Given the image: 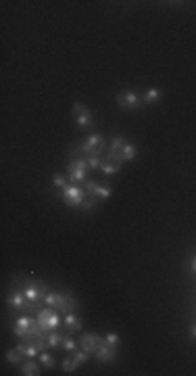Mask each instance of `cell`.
Listing matches in <instances>:
<instances>
[{
	"label": "cell",
	"mask_w": 196,
	"mask_h": 376,
	"mask_svg": "<svg viewBox=\"0 0 196 376\" xmlns=\"http://www.w3.org/2000/svg\"><path fill=\"white\" fill-rule=\"evenodd\" d=\"M23 293H25L29 305L34 307L36 311H40V305L44 303V297H46V285H44V282H40V280H25Z\"/></svg>",
	"instance_id": "cell-1"
},
{
	"label": "cell",
	"mask_w": 196,
	"mask_h": 376,
	"mask_svg": "<svg viewBox=\"0 0 196 376\" xmlns=\"http://www.w3.org/2000/svg\"><path fill=\"white\" fill-rule=\"evenodd\" d=\"M44 305L46 307H52V309H58L63 313H69V311H75V299L73 295H61V293H46L44 297Z\"/></svg>",
	"instance_id": "cell-2"
},
{
	"label": "cell",
	"mask_w": 196,
	"mask_h": 376,
	"mask_svg": "<svg viewBox=\"0 0 196 376\" xmlns=\"http://www.w3.org/2000/svg\"><path fill=\"white\" fill-rule=\"evenodd\" d=\"M36 318L40 322V326L50 332V330H58V326L63 324V318L58 316V309H52V307H44L36 313Z\"/></svg>",
	"instance_id": "cell-3"
},
{
	"label": "cell",
	"mask_w": 196,
	"mask_h": 376,
	"mask_svg": "<svg viewBox=\"0 0 196 376\" xmlns=\"http://www.w3.org/2000/svg\"><path fill=\"white\" fill-rule=\"evenodd\" d=\"M107 142H105V136L103 134H90L82 144H80V151L88 157H101V153L105 151Z\"/></svg>",
	"instance_id": "cell-4"
},
{
	"label": "cell",
	"mask_w": 196,
	"mask_h": 376,
	"mask_svg": "<svg viewBox=\"0 0 196 376\" xmlns=\"http://www.w3.org/2000/svg\"><path fill=\"white\" fill-rule=\"evenodd\" d=\"M67 172H69L71 184H86L88 182V172H90V167L86 163V157H82V159H73L69 163Z\"/></svg>",
	"instance_id": "cell-5"
},
{
	"label": "cell",
	"mask_w": 196,
	"mask_h": 376,
	"mask_svg": "<svg viewBox=\"0 0 196 376\" xmlns=\"http://www.w3.org/2000/svg\"><path fill=\"white\" fill-rule=\"evenodd\" d=\"M58 195L63 197V201L67 203L69 207H80V205L84 203V199H86V191H84L80 184H71V186H67V188H63Z\"/></svg>",
	"instance_id": "cell-6"
},
{
	"label": "cell",
	"mask_w": 196,
	"mask_h": 376,
	"mask_svg": "<svg viewBox=\"0 0 196 376\" xmlns=\"http://www.w3.org/2000/svg\"><path fill=\"white\" fill-rule=\"evenodd\" d=\"M84 191L88 193V197H94V199H109L113 195V188L107 184V182H94V180H88L84 184Z\"/></svg>",
	"instance_id": "cell-7"
},
{
	"label": "cell",
	"mask_w": 196,
	"mask_h": 376,
	"mask_svg": "<svg viewBox=\"0 0 196 376\" xmlns=\"http://www.w3.org/2000/svg\"><path fill=\"white\" fill-rule=\"evenodd\" d=\"M34 322H36V318L31 316V313H23V316H19V318L15 320V326H13L15 336H17V339H27L31 326H34Z\"/></svg>",
	"instance_id": "cell-8"
},
{
	"label": "cell",
	"mask_w": 196,
	"mask_h": 376,
	"mask_svg": "<svg viewBox=\"0 0 196 376\" xmlns=\"http://www.w3.org/2000/svg\"><path fill=\"white\" fill-rule=\"evenodd\" d=\"M73 115H75V123L80 125V128H90L92 125V111L84 105V103H75L73 105Z\"/></svg>",
	"instance_id": "cell-9"
},
{
	"label": "cell",
	"mask_w": 196,
	"mask_h": 376,
	"mask_svg": "<svg viewBox=\"0 0 196 376\" xmlns=\"http://www.w3.org/2000/svg\"><path fill=\"white\" fill-rule=\"evenodd\" d=\"M142 103L140 94L138 92H121L117 94V105L123 107V109H138Z\"/></svg>",
	"instance_id": "cell-10"
},
{
	"label": "cell",
	"mask_w": 196,
	"mask_h": 376,
	"mask_svg": "<svg viewBox=\"0 0 196 376\" xmlns=\"http://www.w3.org/2000/svg\"><path fill=\"white\" fill-rule=\"evenodd\" d=\"M101 336L98 334H92V332H84L82 336H80V347L84 349V351H88L90 355H94L96 353V349H98V345H101Z\"/></svg>",
	"instance_id": "cell-11"
},
{
	"label": "cell",
	"mask_w": 196,
	"mask_h": 376,
	"mask_svg": "<svg viewBox=\"0 0 196 376\" xmlns=\"http://www.w3.org/2000/svg\"><path fill=\"white\" fill-rule=\"evenodd\" d=\"M96 360L98 362H103V364H111V362H115V355H117V351H115V347H111V345H107L105 341H101V345H98V349H96Z\"/></svg>",
	"instance_id": "cell-12"
},
{
	"label": "cell",
	"mask_w": 196,
	"mask_h": 376,
	"mask_svg": "<svg viewBox=\"0 0 196 376\" xmlns=\"http://www.w3.org/2000/svg\"><path fill=\"white\" fill-rule=\"evenodd\" d=\"M63 326H65V330H67L69 334H73V332L82 330V320H80V316L75 311H69V313H65V316H63Z\"/></svg>",
	"instance_id": "cell-13"
},
{
	"label": "cell",
	"mask_w": 196,
	"mask_h": 376,
	"mask_svg": "<svg viewBox=\"0 0 196 376\" xmlns=\"http://www.w3.org/2000/svg\"><path fill=\"white\" fill-rule=\"evenodd\" d=\"M19 374H23V376H38L40 374V366L34 362V360H27L23 366H21V372Z\"/></svg>",
	"instance_id": "cell-14"
},
{
	"label": "cell",
	"mask_w": 196,
	"mask_h": 376,
	"mask_svg": "<svg viewBox=\"0 0 196 376\" xmlns=\"http://www.w3.org/2000/svg\"><path fill=\"white\" fill-rule=\"evenodd\" d=\"M119 170H121V165H117V163L109 161L107 157H105V159H103V163H101V172H103L105 176H115Z\"/></svg>",
	"instance_id": "cell-15"
},
{
	"label": "cell",
	"mask_w": 196,
	"mask_h": 376,
	"mask_svg": "<svg viewBox=\"0 0 196 376\" xmlns=\"http://www.w3.org/2000/svg\"><path fill=\"white\" fill-rule=\"evenodd\" d=\"M46 343H48V347L56 349V347H61V345H63V334L56 332V330H50V332L46 334Z\"/></svg>",
	"instance_id": "cell-16"
},
{
	"label": "cell",
	"mask_w": 196,
	"mask_h": 376,
	"mask_svg": "<svg viewBox=\"0 0 196 376\" xmlns=\"http://www.w3.org/2000/svg\"><path fill=\"white\" fill-rule=\"evenodd\" d=\"M159 99H161V90H159V88H148L146 94L142 97V101H144L146 105H154Z\"/></svg>",
	"instance_id": "cell-17"
},
{
	"label": "cell",
	"mask_w": 196,
	"mask_h": 376,
	"mask_svg": "<svg viewBox=\"0 0 196 376\" xmlns=\"http://www.w3.org/2000/svg\"><path fill=\"white\" fill-rule=\"evenodd\" d=\"M61 347H63L65 351H71V353H73V351L77 349V341L67 332V334H63V345H61Z\"/></svg>",
	"instance_id": "cell-18"
},
{
	"label": "cell",
	"mask_w": 196,
	"mask_h": 376,
	"mask_svg": "<svg viewBox=\"0 0 196 376\" xmlns=\"http://www.w3.org/2000/svg\"><path fill=\"white\" fill-rule=\"evenodd\" d=\"M121 159L123 161H134L136 159V146L134 144H125L121 151Z\"/></svg>",
	"instance_id": "cell-19"
},
{
	"label": "cell",
	"mask_w": 196,
	"mask_h": 376,
	"mask_svg": "<svg viewBox=\"0 0 196 376\" xmlns=\"http://www.w3.org/2000/svg\"><path fill=\"white\" fill-rule=\"evenodd\" d=\"M61 368H63V372H65V374H71V372H75L77 362L73 360V355H71V358H65V360H63V364H61Z\"/></svg>",
	"instance_id": "cell-20"
},
{
	"label": "cell",
	"mask_w": 196,
	"mask_h": 376,
	"mask_svg": "<svg viewBox=\"0 0 196 376\" xmlns=\"http://www.w3.org/2000/svg\"><path fill=\"white\" fill-rule=\"evenodd\" d=\"M23 358H25V355H23L17 347H15V349H11V351H7V362H9V364H21V362H23Z\"/></svg>",
	"instance_id": "cell-21"
},
{
	"label": "cell",
	"mask_w": 196,
	"mask_h": 376,
	"mask_svg": "<svg viewBox=\"0 0 196 376\" xmlns=\"http://www.w3.org/2000/svg\"><path fill=\"white\" fill-rule=\"evenodd\" d=\"M123 146H125V140H123V136H115V138H113V142H111V148H109V153H117V155H121Z\"/></svg>",
	"instance_id": "cell-22"
},
{
	"label": "cell",
	"mask_w": 196,
	"mask_h": 376,
	"mask_svg": "<svg viewBox=\"0 0 196 376\" xmlns=\"http://www.w3.org/2000/svg\"><path fill=\"white\" fill-rule=\"evenodd\" d=\"M40 364L46 366V368H52L54 366V358L50 353H46V351H40Z\"/></svg>",
	"instance_id": "cell-23"
},
{
	"label": "cell",
	"mask_w": 196,
	"mask_h": 376,
	"mask_svg": "<svg viewBox=\"0 0 196 376\" xmlns=\"http://www.w3.org/2000/svg\"><path fill=\"white\" fill-rule=\"evenodd\" d=\"M73 360L77 362V366H82V364H86V362L90 360V353L84 351V349H82V351H73Z\"/></svg>",
	"instance_id": "cell-24"
},
{
	"label": "cell",
	"mask_w": 196,
	"mask_h": 376,
	"mask_svg": "<svg viewBox=\"0 0 196 376\" xmlns=\"http://www.w3.org/2000/svg\"><path fill=\"white\" fill-rule=\"evenodd\" d=\"M86 163H88L90 170H101L103 159H101V157H86Z\"/></svg>",
	"instance_id": "cell-25"
},
{
	"label": "cell",
	"mask_w": 196,
	"mask_h": 376,
	"mask_svg": "<svg viewBox=\"0 0 196 376\" xmlns=\"http://www.w3.org/2000/svg\"><path fill=\"white\" fill-rule=\"evenodd\" d=\"M52 184H54L56 188H61V191H63V188H67V180H65L63 174H54V176H52Z\"/></svg>",
	"instance_id": "cell-26"
},
{
	"label": "cell",
	"mask_w": 196,
	"mask_h": 376,
	"mask_svg": "<svg viewBox=\"0 0 196 376\" xmlns=\"http://www.w3.org/2000/svg\"><path fill=\"white\" fill-rule=\"evenodd\" d=\"M103 341H105L107 345H111V347H117V345H119V332H109Z\"/></svg>",
	"instance_id": "cell-27"
},
{
	"label": "cell",
	"mask_w": 196,
	"mask_h": 376,
	"mask_svg": "<svg viewBox=\"0 0 196 376\" xmlns=\"http://www.w3.org/2000/svg\"><path fill=\"white\" fill-rule=\"evenodd\" d=\"M94 207H96V199H94V197L84 199V203L80 205V209H84V211H90V209H94Z\"/></svg>",
	"instance_id": "cell-28"
},
{
	"label": "cell",
	"mask_w": 196,
	"mask_h": 376,
	"mask_svg": "<svg viewBox=\"0 0 196 376\" xmlns=\"http://www.w3.org/2000/svg\"><path fill=\"white\" fill-rule=\"evenodd\" d=\"M190 336H192V339H196V324L190 328Z\"/></svg>",
	"instance_id": "cell-29"
},
{
	"label": "cell",
	"mask_w": 196,
	"mask_h": 376,
	"mask_svg": "<svg viewBox=\"0 0 196 376\" xmlns=\"http://www.w3.org/2000/svg\"><path fill=\"white\" fill-rule=\"evenodd\" d=\"M192 272H194V274H196V257H194V259H192Z\"/></svg>",
	"instance_id": "cell-30"
}]
</instances>
